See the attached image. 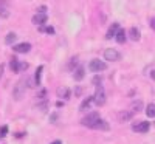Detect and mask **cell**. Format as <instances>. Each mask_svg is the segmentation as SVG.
<instances>
[{"mask_svg":"<svg viewBox=\"0 0 155 144\" xmlns=\"http://www.w3.org/2000/svg\"><path fill=\"white\" fill-rule=\"evenodd\" d=\"M25 91H27V79H19L12 88V98L16 101H20L25 96Z\"/></svg>","mask_w":155,"mask_h":144,"instance_id":"1","label":"cell"},{"mask_svg":"<svg viewBox=\"0 0 155 144\" xmlns=\"http://www.w3.org/2000/svg\"><path fill=\"white\" fill-rule=\"evenodd\" d=\"M106 68H107V64L104 61H99V59H93V61H90V64H88V70L93 71V73L104 71Z\"/></svg>","mask_w":155,"mask_h":144,"instance_id":"2","label":"cell"},{"mask_svg":"<svg viewBox=\"0 0 155 144\" xmlns=\"http://www.w3.org/2000/svg\"><path fill=\"white\" fill-rule=\"evenodd\" d=\"M98 119H99V113H98V112H92V113H88L87 116L82 118L81 124L85 126V127H93V124H95Z\"/></svg>","mask_w":155,"mask_h":144,"instance_id":"3","label":"cell"},{"mask_svg":"<svg viewBox=\"0 0 155 144\" xmlns=\"http://www.w3.org/2000/svg\"><path fill=\"white\" fill-rule=\"evenodd\" d=\"M93 101H95L96 106H104V102H106V93H104L102 85H96V91H95Z\"/></svg>","mask_w":155,"mask_h":144,"instance_id":"4","label":"cell"},{"mask_svg":"<svg viewBox=\"0 0 155 144\" xmlns=\"http://www.w3.org/2000/svg\"><path fill=\"white\" fill-rule=\"evenodd\" d=\"M104 59L115 62V61H120V59H121V54H120L115 48H107V50L104 51Z\"/></svg>","mask_w":155,"mask_h":144,"instance_id":"5","label":"cell"},{"mask_svg":"<svg viewBox=\"0 0 155 144\" xmlns=\"http://www.w3.org/2000/svg\"><path fill=\"white\" fill-rule=\"evenodd\" d=\"M149 127H150V124L146 123V121H138L137 124H132V130H134V132H138V133L149 132Z\"/></svg>","mask_w":155,"mask_h":144,"instance_id":"6","label":"cell"},{"mask_svg":"<svg viewBox=\"0 0 155 144\" xmlns=\"http://www.w3.org/2000/svg\"><path fill=\"white\" fill-rule=\"evenodd\" d=\"M0 17H9V8H8V2L6 0H0Z\"/></svg>","mask_w":155,"mask_h":144,"instance_id":"7","label":"cell"},{"mask_svg":"<svg viewBox=\"0 0 155 144\" xmlns=\"http://www.w3.org/2000/svg\"><path fill=\"white\" fill-rule=\"evenodd\" d=\"M47 19H48L47 14L37 12L36 16H33V23H34V25H44V23H47Z\"/></svg>","mask_w":155,"mask_h":144,"instance_id":"8","label":"cell"},{"mask_svg":"<svg viewBox=\"0 0 155 144\" xmlns=\"http://www.w3.org/2000/svg\"><path fill=\"white\" fill-rule=\"evenodd\" d=\"M12 50H14L16 53H28V51L31 50V45L27 44V42H23V44H19L16 47H12Z\"/></svg>","mask_w":155,"mask_h":144,"instance_id":"9","label":"cell"},{"mask_svg":"<svg viewBox=\"0 0 155 144\" xmlns=\"http://www.w3.org/2000/svg\"><path fill=\"white\" fill-rule=\"evenodd\" d=\"M92 129H96V130H109L110 129V126H109V123L107 121H104V119H101V118H99V119L93 124V127Z\"/></svg>","mask_w":155,"mask_h":144,"instance_id":"10","label":"cell"},{"mask_svg":"<svg viewBox=\"0 0 155 144\" xmlns=\"http://www.w3.org/2000/svg\"><path fill=\"white\" fill-rule=\"evenodd\" d=\"M118 30H120V25H118V23H112V27L109 28V31H107V34H106V39H109V41H110L112 37L116 36Z\"/></svg>","mask_w":155,"mask_h":144,"instance_id":"11","label":"cell"},{"mask_svg":"<svg viewBox=\"0 0 155 144\" xmlns=\"http://www.w3.org/2000/svg\"><path fill=\"white\" fill-rule=\"evenodd\" d=\"M84 76H85V70L84 67H78L73 73V77H74V81H82L84 79Z\"/></svg>","mask_w":155,"mask_h":144,"instance_id":"12","label":"cell"},{"mask_svg":"<svg viewBox=\"0 0 155 144\" xmlns=\"http://www.w3.org/2000/svg\"><path fill=\"white\" fill-rule=\"evenodd\" d=\"M92 102H95V101H93V96H88V98H85V99L82 101V104L79 106V110H82V112L88 110V109H90V106H92Z\"/></svg>","mask_w":155,"mask_h":144,"instance_id":"13","label":"cell"},{"mask_svg":"<svg viewBox=\"0 0 155 144\" xmlns=\"http://www.w3.org/2000/svg\"><path fill=\"white\" fill-rule=\"evenodd\" d=\"M127 34H126V31L124 30H118V33H116V36H115V39H116V42H118V44H124L126 42V37Z\"/></svg>","mask_w":155,"mask_h":144,"instance_id":"14","label":"cell"},{"mask_svg":"<svg viewBox=\"0 0 155 144\" xmlns=\"http://www.w3.org/2000/svg\"><path fill=\"white\" fill-rule=\"evenodd\" d=\"M19 67H20L19 59H17V57H12V59H11V62H9V68H11V71L19 73Z\"/></svg>","mask_w":155,"mask_h":144,"instance_id":"15","label":"cell"},{"mask_svg":"<svg viewBox=\"0 0 155 144\" xmlns=\"http://www.w3.org/2000/svg\"><path fill=\"white\" fill-rule=\"evenodd\" d=\"M56 95H58V98H65V99H68V98H70V90H68V88H58V90H56Z\"/></svg>","mask_w":155,"mask_h":144,"instance_id":"16","label":"cell"},{"mask_svg":"<svg viewBox=\"0 0 155 144\" xmlns=\"http://www.w3.org/2000/svg\"><path fill=\"white\" fill-rule=\"evenodd\" d=\"M42 71H44V67L41 65V67H39V68L36 70V74H34V82H36V85H37V87L41 85V74H42Z\"/></svg>","mask_w":155,"mask_h":144,"instance_id":"17","label":"cell"},{"mask_svg":"<svg viewBox=\"0 0 155 144\" xmlns=\"http://www.w3.org/2000/svg\"><path fill=\"white\" fill-rule=\"evenodd\" d=\"M129 36H130V39H132V41H140V31L137 30V28H130V30H129Z\"/></svg>","mask_w":155,"mask_h":144,"instance_id":"18","label":"cell"},{"mask_svg":"<svg viewBox=\"0 0 155 144\" xmlns=\"http://www.w3.org/2000/svg\"><path fill=\"white\" fill-rule=\"evenodd\" d=\"M16 39H17V34H16V33H8L6 37H5V44H6V45H11L12 42L16 41Z\"/></svg>","mask_w":155,"mask_h":144,"instance_id":"19","label":"cell"},{"mask_svg":"<svg viewBox=\"0 0 155 144\" xmlns=\"http://www.w3.org/2000/svg\"><path fill=\"white\" fill-rule=\"evenodd\" d=\"M146 115L149 118H155V104H149L146 107Z\"/></svg>","mask_w":155,"mask_h":144,"instance_id":"20","label":"cell"},{"mask_svg":"<svg viewBox=\"0 0 155 144\" xmlns=\"http://www.w3.org/2000/svg\"><path fill=\"white\" fill-rule=\"evenodd\" d=\"M132 115H134V112H123L121 115H120V119L121 121H129L132 118Z\"/></svg>","mask_w":155,"mask_h":144,"instance_id":"21","label":"cell"},{"mask_svg":"<svg viewBox=\"0 0 155 144\" xmlns=\"http://www.w3.org/2000/svg\"><path fill=\"white\" fill-rule=\"evenodd\" d=\"M143 107V104H141V101H138V102H134L132 104V112H140V109Z\"/></svg>","mask_w":155,"mask_h":144,"instance_id":"22","label":"cell"},{"mask_svg":"<svg viewBox=\"0 0 155 144\" xmlns=\"http://www.w3.org/2000/svg\"><path fill=\"white\" fill-rule=\"evenodd\" d=\"M39 31H42V33H48V34H54V30L51 28V27H47V28L41 27V28H39Z\"/></svg>","mask_w":155,"mask_h":144,"instance_id":"23","label":"cell"},{"mask_svg":"<svg viewBox=\"0 0 155 144\" xmlns=\"http://www.w3.org/2000/svg\"><path fill=\"white\" fill-rule=\"evenodd\" d=\"M37 109H39V110H42V112H45V110L48 109V102L45 101V102H41V104H37Z\"/></svg>","mask_w":155,"mask_h":144,"instance_id":"24","label":"cell"},{"mask_svg":"<svg viewBox=\"0 0 155 144\" xmlns=\"http://www.w3.org/2000/svg\"><path fill=\"white\" fill-rule=\"evenodd\" d=\"M8 133V127L6 126H2V127H0V136H5Z\"/></svg>","mask_w":155,"mask_h":144,"instance_id":"25","label":"cell"},{"mask_svg":"<svg viewBox=\"0 0 155 144\" xmlns=\"http://www.w3.org/2000/svg\"><path fill=\"white\" fill-rule=\"evenodd\" d=\"M27 68H28V64H27V62H23V64H20L19 71H23V70H27Z\"/></svg>","mask_w":155,"mask_h":144,"instance_id":"26","label":"cell"},{"mask_svg":"<svg viewBox=\"0 0 155 144\" xmlns=\"http://www.w3.org/2000/svg\"><path fill=\"white\" fill-rule=\"evenodd\" d=\"M56 119H58V115H56V113H53V115L50 116V123H53V124H54V123H56Z\"/></svg>","mask_w":155,"mask_h":144,"instance_id":"27","label":"cell"},{"mask_svg":"<svg viewBox=\"0 0 155 144\" xmlns=\"http://www.w3.org/2000/svg\"><path fill=\"white\" fill-rule=\"evenodd\" d=\"M45 11H47V6H39V8H37V12H42V14H47Z\"/></svg>","mask_w":155,"mask_h":144,"instance_id":"28","label":"cell"},{"mask_svg":"<svg viewBox=\"0 0 155 144\" xmlns=\"http://www.w3.org/2000/svg\"><path fill=\"white\" fill-rule=\"evenodd\" d=\"M3 70H5V65L0 64V79H2V74H3Z\"/></svg>","mask_w":155,"mask_h":144,"instance_id":"29","label":"cell"},{"mask_svg":"<svg viewBox=\"0 0 155 144\" xmlns=\"http://www.w3.org/2000/svg\"><path fill=\"white\" fill-rule=\"evenodd\" d=\"M45 93H47L45 90H41V93H39V98H44V96H45Z\"/></svg>","mask_w":155,"mask_h":144,"instance_id":"30","label":"cell"},{"mask_svg":"<svg viewBox=\"0 0 155 144\" xmlns=\"http://www.w3.org/2000/svg\"><path fill=\"white\" fill-rule=\"evenodd\" d=\"M150 77H152V79H153V81H155V70H153V71H152V73H150Z\"/></svg>","mask_w":155,"mask_h":144,"instance_id":"31","label":"cell"},{"mask_svg":"<svg viewBox=\"0 0 155 144\" xmlns=\"http://www.w3.org/2000/svg\"><path fill=\"white\" fill-rule=\"evenodd\" d=\"M51 144H62V141H59V139H58V141H53Z\"/></svg>","mask_w":155,"mask_h":144,"instance_id":"32","label":"cell"},{"mask_svg":"<svg viewBox=\"0 0 155 144\" xmlns=\"http://www.w3.org/2000/svg\"><path fill=\"white\" fill-rule=\"evenodd\" d=\"M0 138H2V136H0Z\"/></svg>","mask_w":155,"mask_h":144,"instance_id":"33","label":"cell"}]
</instances>
